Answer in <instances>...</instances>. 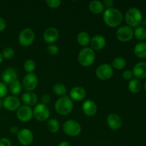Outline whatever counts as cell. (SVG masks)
<instances>
[{
    "label": "cell",
    "instance_id": "6da1fadb",
    "mask_svg": "<svg viewBox=\"0 0 146 146\" xmlns=\"http://www.w3.org/2000/svg\"><path fill=\"white\" fill-rule=\"evenodd\" d=\"M104 21L107 26L110 27H116L121 24L123 21V14L119 9L111 8L106 9L104 13Z\"/></svg>",
    "mask_w": 146,
    "mask_h": 146
},
{
    "label": "cell",
    "instance_id": "7a4b0ae2",
    "mask_svg": "<svg viewBox=\"0 0 146 146\" xmlns=\"http://www.w3.org/2000/svg\"><path fill=\"white\" fill-rule=\"evenodd\" d=\"M74 108V104L71 98L66 96L61 97L55 104V110L59 115H67L71 113Z\"/></svg>",
    "mask_w": 146,
    "mask_h": 146
},
{
    "label": "cell",
    "instance_id": "3957f363",
    "mask_svg": "<svg viewBox=\"0 0 146 146\" xmlns=\"http://www.w3.org/2000/svg\"><path fill=\"white\" fill-rule=\"evenodd\" d=\"M125 22L130 27H138L143 21V15L141 10L138 8H130L125 15Z\"/></svg>",
    "mask_w": 146,
    "mask_h": 146
},
{
    "label": "cell",
    "instance_id": "277c9868",
    "mask_svg": "<svg viewBox=\"0 0 146 146\" xmlns=\"http://www.w3.org/2000/svg\"><path fill=\"white\" fill-rule=\"evenodd\" d=\"M96 60L95 51L91 48L84 47L81 50L78 56V61L83 66H89L92 65Z\"/></svg>",
    "mask_w": 146,
    "mask_h": 146
},
{
    "label": "cell",
    "instance_id": "5b68a950",
    "mask_svg": "<svg viewBox=\"0 0 146 146\" xmlns=\"http://www.w3.org/2000/svg\"><path fill=\"white\" fill-rule=\"evenodd\" d=\"M63 130L67 135L76 137L81 133V127L77 121L74 120H68L63 125Z\"/></svg>",
    "mask_w": 146,
    "mask_h": 146
},
{
    "label": "cell",
    "instance_id": "8992f818",
    "mask_svg": "<svg viewBox=\"0 0 146 146\" xmlns=\"http://www.w3.org/2000/svg\"><path fill=\"white\" fill-rule=\"evenodd\" d=\"M34 31L29 28H25L20 31L19 35V42L21 46L27 47L34 42Z\"/></svg>",
    "mask_w": 146,
    "mask_h": 146
},
{
    "label": "cell",
    "instance_id": "52a82bcc",
    "mask_svg": "<svg viewBox=\"0 0 146 146\" xmlns=\"http://www.w3.org/2000/svg\"><path fill=\"white\" fill-rule=\"evenodd\" d=\"M33 115L40 122L45 121L49 118L50 111L47 106L42 104H38L34 107L33 110Z\"/></svg>",
    "mask_w": 146,
    "mask_h": 146
},
{
    "label": "cell",
    "instance_id": "ba28073f",
    "mask_svg": "<svg viewBox=\"0 0 146 146\" xmlns=\"http://www.w3.org/2000/svg\"><path fill=\"white\" fill-rule=\"evenodd\" d=\"M115 36L118 41L121 42H128L133 37V30L131 27L127 26H122L118 29Z\"/></svg>",
    "mask_w": 146,
    "mask_h": 146
},
{
    "label": "cell",
    "instance_id": "9c48e42d",
    "mask_svg": "<svg viewBox=\"0 0 146 146\" xmlns=\"http://www.w3.org/2000/svg\"><path fill=\"white\" fill-rule=\"evenodd\" d=\"M96 75L102 81H106L110 79L113 75V69L111 65L104 64L100 65L96 71Z\"/></svg>",
    "mask_w": 146,
    "mask_h": 146
},
{
    "label": "cell",
    "instance_id": "30bf717a",
    "mask_svg": "<svg viewBox=\"0 0 146 146\" xmlns=\"http://www.w3.org/2000/svg\"><path fill=\"white\" fill-rule=\"evenodd\" d=\"M38 80L36 76L31 74H27L23 78L22 86H24V89L27 91V92H31L36 88L38 85Z\"/></svg>",
    "mask_w": 146,
    "mask_h": 146
},
{
    "label": "cell",
    "instance_id": "8fae6325",
    "mask_svg": "<svg viewBox=\"0 0 146 146\" xmlns=\"http://www.w3.org/2000/svg\"><path fill=\"white\" fill-rule=\"evenodd\" d=\"M17 116L21 122H29L33 117V110L28 106H20L17 111Z\"/></svg>",
    "mask_w": 146,
    "mask_h": 146
},
{
    "label": "cell",
    "instance_id": "7c38bea8",
    "mask_svg": "<svg viewBox=\"0 0 146 146\" xmlns=\"http://www.w3.org/2000/svg\"><path fill=\"white\" fill-rule=\"evenodd\" d=\"M17 138H18L19 142L21 145L25 146L31 145L34 141V135L32 132L27 128L20 130L19 132L17 134Z\"/></svg>",
    "mask_w": 146,
    "mask_h": 146
},
{
    "label": "cell",
    "instance_id": "4fadbf2b",
    "mask_svg": "<svg viewBox=\"0 0 146 146\" xmlns=\"http://www.w3.org/2000/svg\"><path fill=\"white\" fill-rule=\"evenodd\" d=\"M3 106L7 111H17L20 107V100L15 96H9L3 101Z\"/></svg>",
    "mask_w": 146,
    "mask_h": 146
},
{
    "label": "cell",
    "instance_id": "5bb4252c",
    "mask_svg": "<svg viewBox=\"0 0 146 146\" xmlns=\"http://www.w3.org/2000/svg\"><path fill=\"white\" fill-rule=\"evenodd\" d=\"M90 46L91 49L95 51H99L103 49L106 44V38L103 36L96 35L91 38L90 41Z\"/></svg>",
    "mask_w": 146,
    "mask_h": 146
},
{
    "label": "cell",
    "instance_id": "9a60e30c",
    "mask_svg": "<svg viewBox=\"0 0 146 146\" xmlns=\"http://www.w3.org/2000/svg\"><path fill=\"white\" fill-rule=\"evenodd\" d=\"M107 124L111 129L116 131L122 126V119L118 115L115 113H111L107 117Z\"/></svg>",
    "mask_w": 146,
    "mask_h": 146
},
{
    "label": "cell",
    "instance_id": "2e32d148",
    "mask_svg": "<svg viewBox=\"0 0 146 146\" xmlns=\"http://www.w3.org/2000/svg\"><path fill=\"white\" fill-rule=\"evenodd\" d=\"M17 72L13 68H7L1 76L3 83L5 84H11L14 81H17Z\"/></svg>",
    "mask_w": 146,
    "mask_h": 146
},
{
    "label": "cell",
    "instance_id": "e0dca14e",
    "mask_svg": "<svg viewBox=\"0 0 146 146\" xmlns=\"http://www.w3.org/2000/svg\"><path fill=\"white\" fill-rule=\"evenodd\" d=\"M44 39L48 44H53L58 38V31L55 27L47 28L44 32Z\"/></svg>",
    "mask_w": 146,
    "mask_h": 146
},
{
    "label": "cell",
    "instance_id": "ac0fdd59",
    "mask_svg": "<svg viewBox=\"0 0 146 146\" xmlns=\"http://www.w3.org/2000/svg\"><path fill=\"white\" fill-rule=\"evenodd\" d=\"M83 112L87 116H94L97 112V105L91 100H86L82 105Z\"/></svg>",
    "mask_w": 146,
    "mask_h": 146
},
{
    "label": "cell",
    "instance_id": "d6986e66",
    "mask_svg": "<svg viewBox=\"0 0 146 146\" xmlns=\"http://www.w3.org/2000/svg\"><path fill=\"white\" fill-rule=\"evenodd\" d=\"M69 95L71 100L76 101H81L85 98L86 96V91L82 87L76 86L71 88Z\"/></svg>",
    "mask_w": 146,
    "mask_h": 146
},
{
    "label": "cell",
    "instance_id": "ffe728a7",
    "mask_svg": "<svg viewBox=\"0 0 146 146\" xmlns=\"http://www.w3.org/2000/svg\"><path fill=\"white\" fill-rule=\"evenodd\" d=\"M133 74L136 78H144L146 77V62H139L134 66Z\"/></svg>",
    "mask_w": 146,
    "mask_h": 146
},
{
    "label": "cell",
    "instance_id": "44dd1931",
    "mask_svg": "<svg viewBox=\"0 0 146 146\" xmlns=\"http://www.w3.org/2000/svg\"><path fill=\"white\" fill-rule=\"evenodd\" d=\"M21 101L26 104V106L30 107L31 106H34L36 104L37 101H38V98L34 93L25 92L22 94Z\"/></svg>",
    "mask_w": 146,
    "mask_h": 146
},
{
    "label": "cell",
    "instance_id": "7402d4cb",
    "mask_svg": "<svg viewBox=\"0 0 146 146\" xmlns=\"http://www.w3.org/2000/svg\"><path fill=\"white\" fill-rule=\"evenodd\" d=\"M134 53L138 58H146V43L143 41L138 43L134 48Z\"/></svg>",
    "mask_w": 146,
    "mask_h": 146
},
{
    "label": "cell",
    "instance_id": "603a6c76",
    "mask_svg": "<svg viewBox=\"0 0 146 146\" xmlns=\"http://www.w3.org/2000/svg\"><path fill=\"white\" fill-rule=\"evenodd\" d=\"M88 7H89L90 11L95 14H101V13L104 12V7L103 2L100 1H97V0L91 1Z\"/></svg>",
    "mask_w": 146,
    "mask_h": 146
},
{
    "label": "cell",
    "instance_id": "cb8c5ba5",
    "mask_svg": "<svg viewBox=\"0 0 146 146\" xmlns=\"http://www.w3.org/2000/svg\"><path fill=\"white\" fill-rule=\"evenodd\" d=\"M142 88V84L138 78H132L128 83V89L133 94H137Z\"/></svg>",
    "mask_w": 146,
    "mask_h": 146
},
{
    "label": "cell",
    "instance_id": "d4e9b609",
    "mask_svg": "<svg viewBox=\"0 0 146 146\" xmlns=\"http://www.w3.org/2000/svg\"><path fill=\"white\" fill-rule=\"evenodd\" d=\"M90 41H91V37L88 33L86 31H81L77 36V41L78 44L82 46L86 47L89 44Z\"/></svg>",
    "mask_w": 146,
    "mask_h": 146
},
{
    "label": "cell",
    "instance_id": "484cf974",
    "mask_svg": "<svg viewBox=\"0 0 146 146\" xmlns=\"http://www.w3.org/2000/svg\"><path fill=\"white\" fill-rule=\"evenodd\" d=\"M125 66H126V61L125 58L121 56L116 57L115 58H114L113 61H112V64H111V66L117 70L123 69L125 68Z\"/></svg>",
    "mask_w": 146,
    "mask_h": 146
},
{
    "label": "cell",
    "instance_id": "4316f807",
    "mask_svg": "<svg viewBox=\"0 0 146 146\" xmlns=\"http://www.w3.org/2000/svg\"><path fill=\"white\" fill-rule=\"evenodd\" d=\"M133 35L139 41H144L146 39V29L142 26L136 27L133 31Z\"/></svg>",
    "mask_w": 146,
    "mask_h": 146
},
{
    "label": "cell",
    "instance_id": "83f0119b",
    "mask_svg": "<svg viewBox=\"0 0 146 146\" xmlns=\"http://www.w3.org/2000/svg\"><path fill=\"white\" fill-rule=\"evenodd\" d=\"M47 128L51 133H57L59 130V123L56 119H54V118L48 120L47 122Z\"/></svg>",
    "mask_w": 146,
    "mask_h": 146
},
{
    "label": "cell",
    "instance_id": "f1b7e54d",
    "mask_svg": "<svg viewBox=\"0 0 146 146\" xmlns=\"http://www.w3.org/2000/svg\"><path fill=\"white\" fill-rule=\"evenodd\" d=\"M21 90H22V86H21L20 81L18 80L14 81L12 84H10V91L13 95H19V94H21Z\"/></svg>",
    "mask_w": 146,
    "mask_h": 146
},
{
    "label": "cell",
    "instance_id": "f546056e",
    "mask_svg": "<svg viewBox=\"0 0 146 146\" xmlns=\"http://www.w3.org/2000/svg\"><path fill=\"white\" fill-rule=\"evenodd\" d=\"M53 91L55 94L61 96H64L67 93V89L65 86L62 84H55L53 87Z\"/></svg>",
    "mask_w": 146,
    "mask_h": 146
},
{
    "label": "cell",
    "instance_id": "4dcf8cb0",
    "mask_svg": "<svg viewBox=\"0 0 146 146\" xmlns=\"http://www.w3.org/2000/svg\"><path fill=\"white\" fill-rule=\"evenodd\" d=\"M24 68L28 74H31L34 72L36 68V64L32 59H28L24 62Z\"/></svg>",
    "mask_w": 146,
    "mask_h": 146
},
{
    "label": "cell",
    "instance_id": "1f68e13d",
    "mask_svg": "<svg viewBox=\"0 0 146 146\" xmlns=\"http://www.w3.org/2000/svg\"><path fill=\"white\" fill-rule=\"evenodd\" d=\"M1 55H2L3 58L5 59H10V58H13L14 56V51L12 48L10 47H7L5 48L1 52Z\"/></svg>",
    "mask_w": 146,
    "mask_h": 146
},
{
    "label": "cell",
    "instance_id": "d6a6232c",
    "mask_svg": "<svg viewBox=\"0 0 146 146\" xmlns=\"http://www.w3.org/2000/svg\"><path fill=\"white\" fill-rule=\"evenodd\" d=\"M58 51H59V49H58V46L54 45V44H50L47 46V51H48V54H50L51 56L57 55Z\"/></svg>",
    "mask_w": 146,
    "mask_h": 146
},
{
    "label": "cell",
    "instance_id": "836d02e7",
    "mask_svg": "<svg viewBox=\"0 0 146 146\" xmlns=\"http://www.w3.org/2000/svg\"><path fill=\"white\" fill-rule=\"evenodd\" d=\"M46 2L50 8L56 9L60 7L61 1L60 0H46Z\"/></svg>",
    "mask_w": 146,
    "mask_h": 146
},
{
    "label": "cell",
    "instance_id": "e575fe53",
    "mask_svg": "<svg viewBox=\"0 0 146 146\" xmlns=\"http://www.w3.org/2000/svg\"><path fill=\"white\" fill-rule=\"evenodd\" d=\"M7 94V87L5 84L0 82V98L5 96Z\"/></svg>",
    "mask_w": 146,
    "mask_h": 146
},
{
    "label": "cell",
    "instance_id": "d590c367",
    "mask_svg": "<svg viewBox=\"0 0 146 146\" xmlns=\"http://www.w3.org/2000/svg\"><path fill=\"white\" fill-rule=\"evenodd\" d=\"M122 76L125 80H131L133 78V74L132 71L126 70V71H125L123 73Z\"/></svg>",
    "mask_w": 146,
    "mask_h": 146
},
{
    "label": "cell",
    "instance_id": "8d00e7d4",
    "mask_svg": "<svg viewBox=\"0 0 146 146\" xmlns=\"http://www.w3.org/2000/svg\"><path fill=\"white\" fill-rule=\"evenodd\" d=\"M41 104H44V105L46 106L47 104H49L50 101H51L50 96L48 95V94H44V95L41 96Z\"/></svg>",
    "mask_w": 146,
    "mask_h": 146
},
{
    "label": "cell",
    "instance_id": "74e56055",
    "mask_svg": "<svg viewBox=\"0 0 146 146\" xmlns=\"http://www.w3.org/2000/svg\"><path fill=\"white\" fill-rule=\"evenodd\" d=\"M103 4H104V8L108 9L113 8L114 2L113 1H112V0H105V1L103 2Z\"/></svg>",
    "mask_w": 146,
    "mask_h": 146
},
{
    "label": "cell",
    "instance_id": "f35d334b",
    "mask_svg": "<svg viewBox=\"0 0 146 146\" xmlns=\"http://www.w3.org/2000/svg\"><path fill=\"white\" fill-rule=\"evenodd\" d=\"M0 146H12L11 142L8 138H2L0 139Z\"/></svg>",
    "mask_w": 146,
    "mask_h": 146
},
{
    "label": "cell",
    "instance_id": "ab89813d",
    "mask_svg": "<svg viewBox=\"0 0 146 146\" xmlns=\"http://www.w3.org/2000/svg\"><path fill=\"white\" fill-rule=\"evenodd\" d=\"M7 27V23L6 21L3 18L0 17V31H2L5 29Z\"/></svg>",
    "mask_w": 146,
    "mask_h": 146
},
{
    "label": "cell",
    "instance_id": "60d3db41",
    "mask_svg": "<svg viewBox=\"0 0 146 146\" xmlns=\"http://www.w3.org/2000/svg\"><path fill=\"white\" fill-rule=\"evenodd\" d=\"M10 132L12 134H18V133L19 132V129L17 126L16 125H12V126L10 128Z\"/></svg>",
    "mask_w": 146,
    "mask_h": 146
},
{
    "label": "cell",
    "instance_id": "b9f144b4",
    "mask_svg": "<svg viewBox=\"0 0 146 146\" xmlns=\"http://www.w3.org/2000/svg\"><path fill=\"white\" fill-rule=\"evenodd\" d=\"M58 146H71V145H70L69 143H68L67 141H63V142L60 143Z\"/></svg>",
    "mask_w": 146,
    "mask_h": 146
},
{
    "label": "cell",
    "instance_id": "7bdbcfd3",
    "mask_svg": "<svg viewBox=\"0 0 146 146\" xmlns=\"http://www.w3.org/2000/svg\"><path fill=\"white\" fill-rule=\"evenodd\" d=\"M141 24H142V27H143L144 28L146 29V19H143L142 21V22H141Z\"/></svg>",
    "mask_w": 146,
    "mask_h": 146
},
{
    "label": "cell",
    "instance_id": "ee69618b",
    "mask_svg": "<svg viewBox=\"0 0 146 146\" xmlns=\"http://www.w3.org/2000/svg\"><path fill=\"white\" fill-rule=\"evenodd\" d=\"M1 107H3V101L0 98V108H1Z\"/></svg>",
    "mask_w": 146,
    "mask_h": 146
},
{
    "label": "cell",
    "instance_id": "f6af8a7d",
    "mask_svg": "<svg viewBox=\"0 0 146 146\" xmlns=\"http://www.w3.org/2000/svg\"><path fill=\"white\" fill-rule=\"evenodd\" d=\"M2 61H3V57H2V55H1V53H0V64L2 62Z\"/></svg>",
    "mask_w": 146,
    "mask_h": 146
},
{
    "label": "cell",
    "instance_id": "bcb514c9",
    "mask_svg": "<svg viewBox=\"0 0 146 146\" xmlns=\"http://www.w3.org/2000/svg\"><path fill=\"white\" fill-rule=\"evenodd\" d=\"M144 88H145V91H146V81H145V84H144Z\"/></svg>",
    "mask_w": 146,
    "mask_h": 146
}]
</instances>
